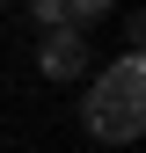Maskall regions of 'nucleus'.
<instances>
[{"instance_id": "1", "label": "nucleus", "mask_w": 146, "mask_h": 153, "mask_svg": "<svg viewBox=\"0 0 146 153\" xmlns=\"http://www.w3.org/2000/svg\"><path fill=\"white\" fill-rule=\"evenodd\" d=\"M80 124H88V139H102L117 153L139 146V131H146V66H139V51H124L95 88H80Z\"/></svg>"}, {"instance_id": "2", "label": "nucleus", "mask_w": 146, "mask_h": 153, "mask_svg": "<svg viewBox=\"0 0 146 153\" xmlns=\"http://www.w3.org/2000/svg\"><path fill=\"white\" fill-rule=\"evenodd\" d=\"M36 73H44V80H59V88L88 80V73H95L88 29H44V36H36Z\"/></svg>"}, {"instance_id": "3", "label": "nucleus", "mask_w": 146, "mask_h": 153, "mask_svg": "<svg viewBox=\"0 0 146 153\" xmlns=\"http://www.w3.org/2000/svg\"><path fill=\"white\" fill-rule=\"evenodd\" d=\"M29 15H36V29H73L66 0H29Z\"/></svg>"}, {"instance_id": "4", "label": "nucleus", "mask_w": 146, "mask_h": 153, "mask_svg": "<svg viewBox=\"0 0 146 153\" xmlns=\"http://www.w3.org/2000/svg\"><path fill=\"white\" fill-rule=\"evenodd\" d=\"M110 7H117V0H66V15H73V29H88V22H102Z\"/></svg>"}]
</instances>
